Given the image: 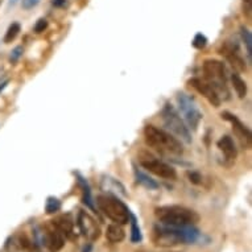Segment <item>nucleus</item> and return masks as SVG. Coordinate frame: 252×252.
I'll use <instances>...</instances> for the list:
<instances>
[{
	"instance_id": "obj_11",
	"label": "nucleus",
	"mask_w": 252,
	"mask_h": 252,
	"mask_svg": "<svg viewBox=\"0 0 252 252\" xmlns=\"http://www.w3.org/2000/svg\"><path fill=\"white\" fill-rule=\"evenodd\" d=\"M222 118L232 124L234 133H235L236 137L239 139L240 144L243 145L246 149L250 148V147H251L252 135H251V131H250V128H248L247 126L242 123V122H240L235 115H232V114H230V112H223V114H222Z\"/></svg>"
},
{
	"instance_id": "obj_34",
	"label": "nucleus",
	"mask_w": 252,
	"mask_h": 252,
	"mask_svg": "<svg viewBox=\"0 0 252 252\" xmlns=\"http://www.w3.org/2000/svg\"><path fill=\"white\" fill-rule=\"evenodd\" d=\"M137 252H149V251H145V250H141V251H137Z\"/></svg>"
},
{
	"instance_id": "obj_31",
	"label": "nucleus",
	"mask_w": 252,
	"mask_h": 252,
	"mask_svg": "<svg viewBox=\"0 0 252 252\" xmlns=\"http://www.w3.org/2000/svg\"><path fill=\"white\" fill-rule=\"evenodd\" d=\"M52 4H53L54 7H63V5L66 4V0H53Z\"/></svg>"
},
{
	"instance_id": "obj_19",
	"label": "nucleus",
	"mask_w": 252,
	"mask_h": 252,
	"mask_svg": "<svg viewBox=\"0 0 252 252\" xmlns=\"http://www.w3.org/2000/svg\"><path fill=\"white\" fill-rule=\"evenodd\" d=\"M135 178H136V182L139 185L144 186L149 190H156L158 189V184L156 182V180H153L152 177H149L148 174L143 173L141 170L139 169H135Z\"/></svg>"
},
{
	"instance_id": "obj_30",
	"label": "nucleus",
	"mask_w": 252,
	"mask_h": 252,
	"mask_svg": "<svg viewBox=\"0 0 252 252\" xmlns=\"http://www.w3.org/2000/svg\"><path fill=\"white\" fill-rule=\"evenodd\" d=\"M40 1H41V0H23V1H21V5H23V8L24 9H32L34 8Z\"/></svg>"
},
{
	"instance_id": "obj_32",
	"label": "nucleus",
	"mask_w": 252,
	"mask_h": 252,
	"mask_svg": "<svg viewBox=\"0 0 252 252\" xmlns=\"http://www.w3.org/2000/svg\"><path fill=\"white\" fill-rule=\"evenodd\" d=\"M17 1H19V0H9V1H8V5H9V7H12V5L16 4Z\"/></svg>"
},
{
	"instance_id": "obj_13",
	"label": "nucleus",
	"mask_w": 252,
	"mask_h": 252,
	"mask_svg": "<svg viewBox=\"0 0 252 252\" xmlns=\"http://www.w3.org/2000/svg\"><path fill=\"white\" fill-rule=\"evenodd\" d=\"M191 86L194 87L195 90L198 91L201 95H203L209 100V103L213 104L214 107H219L220 103H222V100L219 98V95L217 94V91L214 90V87L211 86L210 83L207 82L206 79H202V78H191L189 81Z\"/></svg>"
},
{
	"instance_id": "obj_26",
	"label": "nucleus",
	"mask_w": 252,
	"mask_h": 252,
	"mask_svg": "<svg viewBox=\"0 0 252 252\" xmlns=\"http://www.w3.org/2000/svg\"><path fill=\"white\" fill-rule=\"evenodd\" d=\"M17 246L20 250H28V248L32 247V242L28 239V236L25 234H20L17 236Z\"/></svg>"
},
{
	"instance_id": "obj_28",
	"label": "nucleus",
	"mask_w": 252,
	"mask_h": 252,
	"mask_svg": "<svg viewBox=\"0 0 252 252\" xmlns=\"http://www.w3.org/2000/svg\"><path fill=\"white\" fill-rule=\"evenodd\" d=\"M48 28V21L45 20V19H38L37 23L34 24L33 27V31H34V33H42L45 29Z\"/></svg>"
},
{
	"instance_id": "obj_18",
	"label": "nucleus",
	"mask_w": 252,
	"mask_h": 252,
	"mask_svg": "<svg viewBox=\"0 0 252 252\" xmlns=\"http://www.w3.org/2000/svg\"><path fill=\"white\" fill-rule=\"evenodd\" d=\"M77 176H78V182H79V185H81V189H82L83 203H85L87 207H90L91 210H95L94 201H93V197H91V189H90V185H89V182H87L83 177H81L79 174H77Z\"/></svg>"
},
{
	"instance_id": "obj_2",
	"label": "nucleus",
	"mask_w": 252,
	"mask_h": 252,
	"mask_svg": "<svg viewBox=\"0 0 252 252\" xmlns=\"http://www.w3.org/2000/svg\"><path fill=\"white\" fill-rule=\"evenodd\" d=\"M155 215L160 220V223L169 226H188L199 222V214L197 211L180 205L156 207Z\"/></svg>"
},
{
	"instance_id": "obj_8",
	"label": "nucleus",
	"mask_w": 252,
	"mask_h": 252,
	"mask_svg": "<svg viewBox=\"0 0 252 252\" xmlns=\"http://www.w3.org/2000/svg\"><path fill=\"white\" fill-rule=\"evenodd\" d=\"M140 165L147 169L148 172L153 173L155 176L164 180H176L177 178V172L173 166H170L169 164L158 160L156 157L151 156V155H144L139 158Z\"/></svg>"
},
{
	"instance_id": "obj_27",
	"label": "nucleus",
	"mask_w": 252,
	"mask_h": 252,
	"mask_svg": "<svg viewBox=\"0 0 252 252\" xmlns=\"http://www.w3.org/2000/svg\"><path fill=\"white\" fill-rule=\"evenodd\" d=\"M23 52H24L23 46H16V48L11 52V54H9V62L16 63V62L20 60L21 56H23Z\"/></svg>"
},
{
	"instance_id": "obj_5",
	"label": "nucleus",
	"mask_w": 252,
	"mask_h": 252,
	"mask_svg": "<svg viewBox=\"0 0 252 252\" xmlns=\"http://www.w3.org/2000/svg\"><path fill=\"white\" fill-rule=\"evenodd\" d=\"M161 118L162 122L165 124V127L169 129L170 132L174 133L178 139H181L186 144L191 143V133L190 129L188 128L185 122L182 120L181 115L178 114L177 110L172 106L170 103H166L161 110Z\"/></svg>"
},
{
	"instance_id": "obj_17",
	"label": "nucleus",
	"mask_w": 252,
	"mask_h": 252,
	"mask_svg": "<svg viewBox=\"0 0 252 252\" xmlns=\"http://www.w3.org/2000/svg\"><path fill=\"white\" fill-rule=\"evenodd\" d=\"M106 238H107L108 242H111V243H120V242H123L124 238H126V232H124V230L122 228L120 224H110L107 227V231H106Z\"/></svg>"
},
{
	"instance_id": "obj_6",
	"label": "nucleus",
	"mask_w": 252,
	"mask_h": 252,
	"mask_svg": "<svg viewBox=\"0 0 252 252\" xmlns=\"http://www.w3.org/2000/svg\"><path fill=\"white\" fill-rule=\"evenodd\" d=\"M177 104L178 110H180L182 118H184L182 120L185 122L188 128L197 131L201 120L203 119V114L197 106V103H195L194 98L189 95V94H186V93H178Z\"/></svg>"
},
{
	"instance_id": "obj_3",
	"label": "nucleus",
	"mask_w": 252,
	"mask_h": 252,
	"mask_svg": "<svg viewBox=\"0 0 252 252\" xmlns=\"http://www.w3.org/2000/svg\"><path fill=\"white\" fill-rule=\"evenodd\" d=\"M203 73H205V79L214 87L220 100L222 98L228 99L230 91L227 89V75H226V67L223 62L214 58L206 60L203 62Z\"/></svg>"
},
{
	"instance_id": "obj_10",
	"label": "nucleus",
	"mask_w": 252,
	"mask_h": 252,
	"mask_svg": "<svg viewBox=\"0 0 252 252\" xmlns=\"http://www.w3.org/2000/svg\"><path fill=\"white\" fill-rule=\"evenodd\" d=\"M65 236L50 220L49 224H46L42 232V243L49 248L52 252H58L65 246Z\"/></svg>"
},
{
	"instance_id": "obj_14",
	"label": "nucleus",
	"mask_w": 252,
	"mask_h": 252,
	"mask_svg": "<svg viewBox=\"0 0 252 252\" xmlns=\"http://www.w3.org/2000/svg\"><path fill=\"white\" fill-rule=\"evenodd\" d=\"M56 227L63 234V236L69 240L77 239V234L74 232V220L69 214L60 215L58 218L52 220Z\"/></svg>"
},
{
	"instance_id": "obj_1",
	"label": "nucleus",
	"mask_w": 252,
	"mask_h": 252,
	"mask_svg": "<svg viewBox=\"0 0 252 252\" xmlns=\"http://www.w3.org/2000/svg\"><path fill=\"white\" fill-rule=\"evenodd\" d=\"M144 139L147 145H149L151 148H153L157 152L165 153V155H174V156H180L184 153V147L177 137L172 136L170 133L158 128L153 124L145 126Z\"/></svg>"
},
{
	"instance_id": "obj_20",
	"label": "nucleus",
	"mask_w": 252,
	"mask_h": 252,
	"mask_svg": "<svg viewBox=\"0 0 252 252\" xmlns=\"http://www.w3.org/2000/svg\"><path fill=\"white\" fill-rule=\"evenodd\" d=\"M231 82L234 89H235L236 94H238V96L243 99L244 96L247 95V85L244 82V79H242V77H240L238 73H232Z\"/></svg>"
},
{
	"instance_id": "obj_7",
	"label": "nucleus",
	"mask_w": 252,
	"mask_h": 252,
	"mask_svg": "<svg viewBox=\"0 0 252 252\" xmlns=\"http://www.w3.org/2000/svg\"><path fill=\"white\" fill-rule=\"evenodd\" d=\"M152 242L156 247L170 248L182 244L178 226L157 223L153 226Z\"/></svg>"
},
{
	"instance_id": "obj_4",
	"label": "nucleus",
	"mask_w": 252,
	"mask_h": 252,
	"mask_svg": "<svg viewBox=\"0 0 252 252\" xmlns=\"http://www.w3.org/2000/svg\"><path fill=\"white\" fill-rule=\"evenodd\" d=\"M96 205L99 210L103 213L108 219L118 224H127L129 222L128 207L126 206L123 201H120L118 197L111 194L99 195L96 198Z\"/></svg>"
},
{
	"instance_id": "obj_21",
	"label": "nucleus",
	"mask_w": 252,
	"mask_h": 252,
	"mask_svg": "<svg viewBox=\"0 0 252 252\" xmlns=\"http://www.w3.org/2000/svg\"><path fill=\"white\" fill-rule=\"evenodd\" d=\"M129 223H131V242L133 244L140 243L143 240V234H141V230L137 223L136 217L132 213H129Z\"/></svg>"
},
{
	"instance_id": "obj_16",
	"label": "nucleus",
	"mask_w": 252,
	"mask_h": 252,
	"mask_svg": "<svg viewBox=\"0 0 252 252\" xmlns=\"http://www.w3.org/2000/svg\"><path fill=\"white\" fill-rule=\"evenodd\" d=\"M218 148L220 152L223 153L224 157L230 160V161H234L238 156V149H236V145L232 140L231 136H228V135H224L218 140Z\"/></svg>"
},
{
	"instance_id": "obj_9",
	"label": "nucleus",
	"mask_w": 252,
	"mask_h": 252,
	"mask_svg": "<svg viewBox=\"0 0 252 252\" xmlns=\"http://www.w3.org/2000/svg\"><path fill=\"white\" fill-rule=\"evenodd\" d=\"M77 224L81 234L86 238L89 242H95L99 239L100 236V227L95 219L93 218L86 211H79L78 218H77Z\"/></svg>"
},
{
	"instance_id": "obj_23",
	"label": "nucleus",
	"mask_w": 252,
	"mask_h": 252,
	"mask_svg": "<svg viewBox=\"0 0 252 252\" xmlns=\"http://www.w3.org/2000/svg\"><path fill=\"white\" fill-rule=\"evenodd\" d=\"M20 24L19 23H12V24L9 25L8 29H7V32H5L4 36V42L5 44H9V42H12L15 38L17 37V34L20 32Z\"/></svg>"
},
{
	"instance_id": "obj_25",
	"label": "nucleus",
	"mask_w": 252,
	"mask_h": 252,
	"mask_svg": "<svg viewBox=\"0 0 252 252\" xmlns=\"http://www.w3.org/2000/svg\"><path fill=\"white\" fill-rule=\"evenodd\" d=\"M191 44H193V46L197 48V49H203V48L207 45L206 36L202 33H197L194 36V38H193V42H191Z\"/></svg>"
},
{
	"instance_id": "obj_33",
	"label": "nucleus",
	"mask_w": 252,
	"mask_h": 252,
	"mask_svg": "<svg viewBox=\"0 0 252 252\" xmlns=\"http://www.w3.org/2000/svg\"><path fill=\"white\" fill-rule=\"evenodd\" d=\"M90 251H91V244H89V246H87V248L86 247L83 248L82 252H90Z\"/></svg>"
},
{
	"instance_id": "obj_15",
	"label": "nucleus",
	"mask_w": 252,
	"mask_h": 252,
	"mask_svg": "<svg viewBox=\"0 0 252 252\" xmlns=\"http://www.w3.org/2000/svg\"><path fill=\"white\" fill-rule=\"evenodd\" d=\"M100 188L104 191H107V194L111 195H127L126 193V188L123 186L122 182H119L116 178L110 177V176H103L100 180Z\"/></svg>"
},
{
	"instance_id": "obj_22",
	"label": "nucleus",
	"mask_w": 252,
	"mask_h": 252,
	"mask_svg": "<svg viewBox=\"0 0 252 252\" xmlns=\"http://www.w3.org/2000/svg\"><path fill=\"white\" fill-rule=\"evenodd\" d=\"M61 201L56 197H48L45 202V213L48 215L56 214L61 210Z\"/></svg>"
},
{
	"instance_id": "obj_24",
	"label": "nucleus",
	"mask_w": 252,
	"mask_h": 252,
	"mask_svg": "<svg viewBox=\"0 0 252 252\" xmlns=\"http://www.w3.org/2000/svg\"><path fill=\"white\" fill-rule=\"evenodd\" d=\"M240 34H242V38H243L244 45H246V48H247L248 58H250V61H251V58H252V36H251V32H250L247 28L242 27V28H240Z\"/></svg>"
},
{
	"instance_id": "obj_35",
	"label": "nucleus",
	"mask_w": 252,
	"mask_h": 252,
	"mask_svg": "<svg viewBox=\"0 0 252 252\" xmlns=\"http://www.w3.org/2000/svg\"><path fill=\"white\" fill-rule=\"evenodd\" d=\"M0 4H1V0H0Z\"/></svg>"
},
{
	"instance_id": "obj_29",
	"label": "nucleus",
	"mask_w": 252,
	"mask_h": 252,
	"mask_svg": "<svg viewBox=\"0 0 252 252\" xmlns=\"http://www.w3.org/2000/svg\"><path fill=\"white\" fill-rule=\"evenodd\" d=\"M188 177H189V181L195 184V185L202 184V177H201V174L197 173V172H188Z\"/></svg>"
},
{
	"instance_id": "obj_12",
	"label": "nucleus",
	"mask_w": 252,
	"mask_h": 252,
	"mask_svg": "<svg viewBox=\"0 0 252 252\" xmlns=\"http://www.w3.org/2000/svg\"><path fill=\"white\" fill-rule=\"evenodd\" d=\"M219 53L227 60L231 66L238 71H246V62L239 53V46L235 42L226 41L223 42L222 48L219 49Z\"/></svg>"
}]
</instances>
